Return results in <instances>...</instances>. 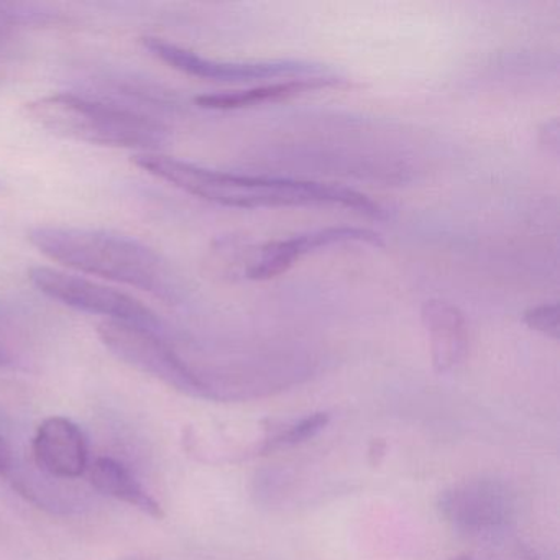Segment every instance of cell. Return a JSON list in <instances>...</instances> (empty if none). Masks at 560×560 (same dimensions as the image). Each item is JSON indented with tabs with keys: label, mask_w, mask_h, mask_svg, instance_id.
Returning <instances> with one entry per match:
<instances>
[{
	"label": "cell",
	"mask_w": 560,
	"mask_h": 560,
	"mask_svg": "<svg viewBox=\"0 0 560 560\" xmlns=\"http://www.w3.org/2000/svg\"><path fill=\"white\" fill-rule=\"evenodd\" d=\"M347 86L346 78L339 73L332 77L304 78V80L277 81L250 90L228 91V93L205 94L195 100L196 106L209 110H237L245 107L281 103L314 91Z\"/></svg>",
	"instance_id": "11"
},
{
	"label": "cell",
	"mask_w": 560,
	"mask_h": 560,
	"mask_svg": "<svg viewBox=\"0 0 560 560\" xmlns=\"http://www.w3.org/2000/svg\"><path fill=\"white\" fill-rule=\"evenodd\" d=\"M35 464L60 480L83 477L90 468V451L80 425L63 416H51L38 425L32 441Z\"/></svg>",
	"instance_id": "9"
},
{
	"label": "cell",
	"mask_w": 560,
	"mask_h": 560,
	"mask_svg": "<svg viewBox=\"0 0 560 560\" xmlns=\"http://www.w3.org/2000/svg\"><path fill=\"white\" fill-rule=\"evenodd\" d=\"M0 451H12L9 445L8 439L4 435V428H2V421H0Z\"/></svg>",
	"instance_id": "18"
},
{
	"label": "cell",
	"mask_w": 560,
	"mask_h": 560,
	"mask_svg": "<svg viewBox=\"0 0 560 560\" xmlns=\"http://www.w3.org/2000/svg\"><path fill=\"white\" fill-rule=\"evenodd\" d=\"M32 284L45 296L71 310L106 317V320L139 324L162 332L163 324L150 307L114 288L50 267H35L28 273Z\"/></svg>",
	"instance_id": "6"
},
{
	"label": "cell",
	"mask_w": 560,
	"mask_h": 560,
	"mask_svg": "<svg viewBox=\"0 0 560 560\" xmlns=\"http://www.w3.org/2000/svg\"><path fill=\"white\" fill-rule=\"evenodd\" d=\"M422 324L431 337L432 366L438 373H447L464 363L470 347L468 324L460 307L444 300H429L422 304Z\"/></svg>",
	"instance_id": "10"
},
{
	"label": "cell",
	"mask_w": 560,
	"mask_h": 560,
	"mask_svg": "<svg viewBox=\"0 0 560 560\" xmlns=\"http://www.w3.org/2000/svg\"><path fill=\"white\" fill-rule=\"evenodd\" d=\"M122 560H153V559H145V557H129V559H122Z\"/></svg>",
	"instance_id": "20"
},
{
	"label": "cell",
	"mask_w": 560,
	"mask_h": 560,
	"mask_svg": "<svg viewBox=\"0 0 560 560\" xmlns=\"http://www.w3.org/2000/svg\"><path fill=\"white\" fill-rule=\"evenodd\" d=\"M11 353H9L4 347L0 346V366H8L11 365Z\"/></svg>",
	"instance_id": "17"
},
{
	"label": "cell",
	"mask_w": 560,
	"mask_h": 560,
	"mask_svg": "<svg viewBox=\"0 0 560 560\" xmlns=\"http://www.w3.org/2000/svg\"><path fill=\"white\" fill-rule=\"evenodd\" d=\"M24 116L51 136L90 145L152 153L168 140V129L160 120L80 94L38 97L25 104Z\"/></svg>",
	"instance_id": "3"
},
{
	"label": "cell",
	"mask_w": 560,
	"mask_h": 560,
	"mask_svg": "<svg viewBox=\"0 0 560 560\" xmlns=\"http://www.w3.org/2000/svg\"><path fill=\"white\" fill-rule=\"evenodd\" d=\"M28 241L50 260L81 273L127 284L163 300L176 296L168 264L137 238L97 229L38 225Z\"/></svg>",
	"instance_id": "2"
},
{
	"label": "cell",
	"mask_w": 560,
	"mask_h": 560,
	"mask_svg": "<svg viewBox=\"0 0 560 560\" xmlns=\"http://www.w3.org/2000/svg\"><path fill=\"white\" fill-rule=\"evenodd\" d=\"M90 481L100 493L122 501L147 516L162 520L165 516L162 504L142 487L136 475L113 457L96 458L90 468Z\"/></svg>",
	"instance_id": "12"
},
{
	"label": "cell",
	"mask_w": 560,
	"mask_h": 560,
	"mask_svg": "<svg viewBox=\"0 0 560 560\" xmlns=\"http://www.w3.org/2000/svg\"><path fill=\"white\" fill-rule=\"evenodd\" d=\"M142 45L152 57L168 65L173 70L188 77L215 81V83H267L273 80H304V78L337 74L326 65L304 60L247 61V63L211 60L156 37H143Z\"/></svg>",
	"instance_id": "5"
},
{
	"label": "cell",
	"mask_w": 560,
	"mask_h": 560,
	"mask_svg": "<svg viewBox=\"0 0 560 560\" xmlns=\"http://www.w3.org/2000/svg\"><path fill=\"white\" fill-rule=\"evenodd\" d=\"M366 244L372 247H385V241L378 232L363 228H324L303 232L290 238L268 242L258 248L257 257L250 260L245 275L248 280L267 281L287 273L306 255L334 245Z\"/></svg>",
	"instance_id": "8"
},
{
	"label": "cell",
	"mask_w": 560,
	"mask_h": 560,
	"mask_svg": "<svg viewBox=\"0 0 560 560\" xmlns=\"http://www.w3.org/2000/svg\"><path fill=\"white\" fill-rule=\"evenodd\" d=\"M474 560H536L529 549L517 542L501 539L488 542L483 556L474 557Z\"/></svg>",
	"instance_id": "15"
},
{
	"label": "cell",
	"mask_w": 560,
	"mask_h": 560,
	"mask_svg": "<svg viewBox=\"0 0 560 560\" xmlns=\"http://www.w3.org/2000/svg\"><path fill=\"white\" fill-rule=\"evenodd\" d=\"M329 419L327 412H314V415L304 416L301 419H291V421L278 422V424L273 422L268 425L267 434H265L258 452L265 454V452L293 447L301 442L310 441L329 424Z\"/></svg>",
	"instance_id": "13"
},
{
	"label": "cell",
	"mask_w": 560,
	"mask_h": 560,
	"mask_svg": "<svg viewBox=\"0 0 560 560\" xmlns=\"http://www.w3.org/2000/svg\"><path fill=\"white\" fill-rule=\"evenodd\" d=\"M523 320L530 330H536L553 340L559 339V306L557 303H544L529 307L523 314Z\"/></svg>",
	"instance_id": "14"
},
{
	"label": "cell",
	"mask_w": 560,
	"mask_h": 560,
	"mask_svg": "<svg viewBox=\"0 0 560 560\" xmlns=\"http://www.w3.org/2000/svg\"><path fill=\"white\" fill-rule=\"evenodd\" d=\"M97 337L120 362L143 375L152 376L183 395L211 399L202 373L189 365L159 330L122 320H103L97 326Z\"/></svg>",
	"instance_id": "4"
},
{
	"label": "cell",
	"mask_w": 560,
	"mask_h": 560,
	"mask_svg": "<svg viewBox=\"0 0 560 560\" xmlns=\"http://www.w3.org/2000/svg\"><path fill=\"white\" fill-rule=\"evenodd\" d=\"M445 523L468 539L493 542L504 537L513 521L510 490L493 478H470L452 485L439 498Z\"/></svg>",
	"instance_id": "7"
},
{
	"label": "cell",
	"mask_w": 560,
	"mask_h": 560,
	"mask_svg": "<svg viewBox=\"0 0 560 560\" xmlns=\"http://www.w3.org/2000/svg\"><path fill=\"white\" fill-rule=\"evenodd\" d=\"M539 136L542 145L552 147L553 152L559 150V122H557V119H553L552 122L544 124Z\"/></svg>",
	"instance_id": "16"
},
{
	"label": "cell",
	"mask_w": 560,
	"mask_h": 560,
	"mask_svg": "<svg viewBox=\"0 0 560 560\" xmlns=\"http://www.w3.org/2000/svg\"><path fill=\"white\" fill-rule=\"evenodd\" d=\"M448 560H474V557H471V556L452 557V559H448Z\"/></svg>",
	"instance_id": "19"
},
{
	"label": "cell",
	"mask_w": 560,
	"mask_h": 560,
	"mask_svg": "<svg viewBox=\"0 0 560 560\" xmlns=\"http://www.w3.org/2000/svg\"><path fill=\"white\" fill-rule=\"evenodd\" d=\"M132 162L149 175L163 179L188 195L225 208L339 206L372 218H382L385 214L378 202L346 186L215 172L155 152L139 153L133 156Z\"/></svg>",
	"instance_id": "1"
}]
</instances>
